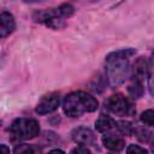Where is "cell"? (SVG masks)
<instances>
[{
	"mask_svg": "<svg viewBox=\"0 0 154 154\" xmlns=\"http://www.w3.org/2000/svg\"><path fill=\"white\" fill-rule=\"evenodd\" d=\"M99 101L85 91H73L65 96L63 101V111L66 116L77 118L84 113L96 111Z\"/></svg>",
	"mask_w": 154,
	"mask_h": 154,
	"instance_id": "cell-1",
	"label": "cell"
},
{
	"mask_svg": "<svg viewBox=\"0 0 154 154\" xmlns=\"http://www.w3.org/2000/svg\"><path fill=\"white\" fill-rule=\"evenodd\" d=\"M106 75L108 82L118 87L123 84L130 75V65L128 59H108L106 60Z\"/></svg>",
	"mask_w": 154,
	"mask_h": 154,
	"instance_id": "cell-2",
	"label": "cell"
},
{
	"mask_svg": "<svg viewBox=\"0 0 154 154\" xmlns=\"http://www.w3.org/2000/svg\"><path fill=\"white\" fill-rule=\"evenodd\" d=\"M10 130L18 140H32L40 134V125L32 118H18L11 124Z\"/></svg>",
	"mask_w": 154,
	"mask_h": 154,
	"instance_id": "cell-3",
	"label": "cell"
},
{
	"mask_svg": "<svg viewBox=\"0 0 154 154\" xmlns=\"http://www.w3.org/2000/svg\"><path fill=\"white\" fill-rule=\"evenodd\" d=\"M105 107L109 112L118 114L120 117H130V116H134L136 112L134 105L129 101L128 97H125L122 94L111 95L105 101Z\"/></svg>",
	"mask_w": 154,
	"mask_h": 154,
	"instance_id": "cell-4",
	"label": "cell"
},
{
	"mask_svg": "<svg viewBox=\"0 0 154 154\" xmlns=\"http://www.w3.org/2000/svg\"><path fill=\"white\" fill-rule=\"evenodd\" d=\"M34 19L38 23L45 24L48 28L52 29H60L65 26V22L64 18H61L58 12L57 8H52V10H43V11H38L34 14Z\"/></svg>",
	"mask_w": 154,
	"mask_h": 154,
	"instance_id": "cell-5",
	"label": "cell"
},
{
	"mask_svg": "<svg viewBox=\"0 0 154 154\" xmlns=\"http://www.w3.org/2000/svg\"><path fill=\"white\" fill-rule=\"evenodd\" d=\"M59 103H60L59 93H49L38 101L36 106V113L41 116L49 114L59 107Z\"/></svg>",
	"mask_w": 154,
	"mask_h": 154,
	"instance_id": "cell-6",
	"label": "cell"
},
{
	"mask_svg": "<svg viewBox=\"0 0 154 154\" xmlns=\"http://www.w3.org/2000/svg\"><path fill=\"white\" fill-rule=\"evenodd\" d=\"M72 140L81 146H96V135L94 131L85 126H78L71 132Z\"/></svg>",
	"mask_w": 154,
	"mask_h": 154,
	"instance_id": "cell-7",
	"label": "cell"
},
{
	"mask_svg": "<svg viewBox=\"0 0 154 154\" xmlns=\"http://www.w3.org/2000/svg\"><path fill=\"white\" fill-rule=\"evenodd\" d=\"M16 29V22L12 13L4 11L0 13V37L11 35Z\"/></svg>",
	"mask_w": 154,
	"mask_h": 154,
	"instance_id": "cell-8",
	"label": "cell"
},
{
	"mask_svg": "<svg viewBox=\"0 0 154 154\" xmlns=\"http://www.w3.org/2000/svg\"><path fill=\"white\" fill-rule=\"evenodd\" d=\"M102 144L105 146L106 149H108L111 152H120L125 146V141L123 137H120L118 135L106 134L102 136Z\"/></svg>",
	"mask_w": 154,
	"mask_h": 154,
	"instance_id": "cell-9",
	"label": "cell"
},
{
	"mask_svg": "<svg viewBox=\"0 0 154 154\" xmlns=\"http://www.w3.org/2000/svg\"><path fill=\"white\" fill-rule=\"evenodd\" d=\"M128 93L132 99H140L143 95V81L138 77L132 76L128 85Z\"/></svg>",
	"mask_w": 154,
	"mask_h": 154,
	"instance_id": "cell-10",
	"label": "cell"
},
{
	"mask_svg": "<svg viewBox=\"0 0 154 154\" xmlns=\"http://www.w3.org/2000/svg\"><path fill=\"white\" fill-rule=\"evenodd\" d=\"M114 126H116V120L106 114H101L95 122V128L99 132H107Z\"/></svg>",
	"mask_w": 154,
	"mask_h": 154,
	"instance_id": "cell-11",
	"label": "cell"
},
{
	"mask_svg": "<svg viewBox=\"0 0 154 154\" xmlns=\"http://www.w3.org/2000/svg\"><path fill=\"white\" fill-rule=\"evenodd\" d=\"M148 70H149V65L147 64L146 59H144L143 57H140V58L135 61V64H134V67H132L134 75H132V76L138 77V78H141V79L143 81V79L147 77V75H148Z\"/></svg>",
	"mask_w": 154,
	"mask_h": 154,
	"instance_id": "cell-12",
	"label": "cell"
},
{
	"mask_svg": "<svg viewBox=\"0 0 154 154\" xmlns=\"http://www.w3.org/2000/svg\"><path fill=\"white\" fill-rule=\"evenodd\" d=\"M135 54H136V49H134V48H122V49L111 52L106 57V60H108V59H129L130 57H132Z\"/></svg>",
	"mask_w": 154,
	"mask_h": 154,
	"instance_id": "cell-13",
	"label": "cell"
},
{
	"mask_svg": "<svg viewBox=\"0 0 154 154\" xmlns=\"http://www.w3.org/2000/svg\"><path fill=\"white\" fill-rule=\"evenodd\" d=\"M132 134H135V136L138 138V141L144 142V143L149 142V140L152 137V132L147 128H144V126H136V128H134Z\"/></svg>",
	"mask_w": 154,
	"mask_h": 154,
	"instance_id": "cell-14",
	"label": "cell"
},
{
	"mask_svg": "<svg viewBox=\"0 0 154 154\" xmlns=\"http://www.w3.org/2000/svg\"><path fill=\"white\" fill-rule=\"evenodd\" d=\"M57 12L61 18H69V17H71L73 14L75 7L71 4L65 2V4H61L59 7H57Z\"/></svg>",
	"mask_w": 154,
	"mask_h": 154,
	"instance_id": "cell-15",
	"label": "cell"
},
{
	"mask_svg": "<svg viewBox=\"0 0 154 154\" xmlns=\"http://www.w3.org/2000/svg\"><path fill=\"white\" fill-rule=\"evenodd\" d=\"M116 126L118 128V130L124 134V135H132V131H134V125L130 123V122H126V120H120L118 123H116Z\"/></svg>",
	"mask_w": 154,
	"mask_h": 154,
	"instance_id": "cell-16",
	"label": "cell"
},
{
	"mask_svg": "<svg viewBox=\"0 0 154 154\" xmlns=\"http://www.w3.org/2000/svg\"><path fill=\"white\" fill-rule=\"evenodd\" d=\"M90 88H91V90L97 91V93L102 91V90L105 89V81H103V77L99 75L96 78H94L93 82H91V84H90Z\"/></svg>",
	"mask_w": 154,
	"mask_h": 154,
	"instance_id": "cell-17",
	"label": "cell"
},
{
	"mask_svg": "<svg viewBox=\"0 0 154 154\" xmlns=\"http://www.w3.org/2000/svg\"><path fill=\"white\" fill-rule=\"evenodd\" d=\"M140 119H141V122H142L143 124H146V125H148V126H152V125L154 124V112H153L152 109H147V111H144V112L141 114Z\"/></svg>",
	"mask_w": 154,
	"mask_h": 154,
	"instance_id": "cell-18",
	"label": "cell"
},
{
	"mask_svg": "<svg viewBox=\"0 0 154 154\" xmlns=\"http://www.w3.org/2000/svg\"><path fill=\"white\" fill-rule=\"evenodd\" d=\"M41 149L37 148V147H32V146H29V144H20V146H17L13 152L14 153H19V154H23V153H36V152H40Z\"/></svg>",
	"mask_w": 154,
	"mask_h": 154,
	"instance_id": "cell-19",
	"label": "cell"
},
{
	"mask_svg": "<svg viewBox=\"0 0 154 154\" xmlns=\"http://www.w3.org/2000/svg\"><path fill=\"white\" fill-rule=\"evenodd\" d=\"M126 153H147V149H144L143 147H140V146H136V144H130L128 148H126Z\"/></svg>",
	"mask_w": 154,
	"mask_h": 154,
	"instance_id": "cell-20",
	"label": "cell"
},
{
	"mask_svg": "<svg viewBox=\"0 0 154 154\" xmlns=\"http://www.w3.org/2000/svg\"><path fill=\"white\" fill-rule=\"evenodd\" d=\"M71 153H77V154H89L90 153V150L87 148V146H78V147H76V148H73L72 150H71Z\"/></svg>",
	"mask_w": 154,
	"mask_h": 154,
	"instance_id": "cell-21",
	"label": "cell"
},
{
	"mask_svg": "<svg viewBox=\"0 0 154 154\" xmlns=\"http://www.w3.org/2000/svg\"><path fill=\"white\" fill-rule=\"evenodd\" d=\"M10 152H11V149H10L6 144H0V154H1V153L7 154V153H10Z\"/></svg>",
	"mask_w": 154,
	"mask_h": 154,
	"instance_id": "cell-22",
	"label": "cell"
},
{
	"mask_svg": "<svg viewBox=\"0 0 154 154\" xmlns=\"http://www.w3.org/2000/svg\"><path fill=\"white\" fill-rule=\"evenodd\" d=\"M51 153H64V150H61V149H53V150H51Z\"/></svg>",
	"mask_w": 154,
	"mask_h": 154,
	"instance_id": "cell-23",
	"label": "cell"
},
{
	"mask_svg": "<svg viewBox=\"0 0 154 154\" xmlns=\"http://www.w3.org/2000/svg\"><path fill=\"white\" fill-rule=\"evenodd\" d=\"M26 2H37V1H42V0H25Z\"/></svg>",
	"mask_w": 154,
	"mask_h": 154,
	"instance_id": "cell-24",
	"label": "cell"
}]
</instances>
